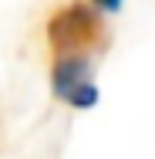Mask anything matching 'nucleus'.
I'll return each instance as SVG.
<instances>
[{"instance_id":"f257e3e1","label":"nucleus","mask_w":155,"mask_h":159,"mask_svg":"<svg viewBox=\"0 0 155 159\" xmlns=\"http://www.w3.org/2000/svg\"><path fill=\"white\" fill-rule=\"evenodd\" d=\"M47 44L58 58H88L108 44V31L88 3H64L47 20Z\"/></svg>"},{"instance_id":"f03ea898","label":"nucleus","mask_w":155,"mask_h":159,"mask_svg":"<svg viewBox=\"0 0 155 159\" xmlns=\"http://www.w3.org/2000/svg\"><path fill=\"white\" fill-rule=\"evenodd\" d=\"M51 81H54V95L71 102L74 108H91L98 102V88L91 85V61L88 58H58Z\"/></svg>"},{"instance_id":"7ed1b4c3","label":"nucleus","mask_w":155,"mask_h":159,"mask_svg":"<svg viewBox=\"0 0 155 159\" xmlns=\"http://www.w3.org/2000/svg\"><path fill=\"white\" fill-rule=\"evenodd\" d=\"M94 7H101V10H118L122 7V0H91Z\"/></svg>"}]
</instances>
